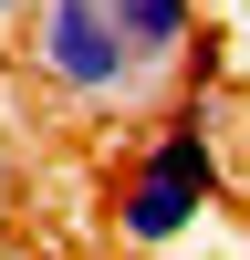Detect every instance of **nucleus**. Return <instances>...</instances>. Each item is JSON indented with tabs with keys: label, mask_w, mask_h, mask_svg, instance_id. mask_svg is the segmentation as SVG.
Masks as SVG:
<instances>
[{
	"label": "nucleus",
	"mask_w": 250,
	"mask_h": 260,
	"mask_svg": "<svg viewBox=\"0 0 250 260\" xmlns=\"http://www.w3.org/2000/svg\"><path fill=\"white\" fill-rule=\"evenodd\" d=\"M198 0H42L32 11V73L63 104H136L157 73H177Z\"/></svg>",
	"instance_id": "nucleus-1"
},
{
	"label": "nucleus",
	"mask_w": 250,
	"mask_h": 260,
	"mask_svg": "<svg viewBox=\"0 0 250 260\" xmlns=\"http://www.w3.org/2000/svg\"><path fill=\"white\" fill-rule=\"evenodd\" d=\"M219 187H229V167H219V104H177V115L146 136V156L125 167V187H115V240L136 250V260H167L177 240H198L208 219H219Z\"/></svg>",
	"instance_id": "nucleus-2"
},
{
	"label": "nucleus",
	"mask_w": 250,
	"mask_h": 260,
	"mask_svg": "<svg viewBox=\"0 0 250 260\" xmlns=\"http://www.w3.org/2000/svg\"><path fill=\"white\" fill-rule=\"evenodd\" d=\"M11 229H21V167H11V146H0V250H11Z\"/></svg>",
	"instance_id": "nucleus-3"
},
{
	"label": "nucleus",
	"mask_w": 250,
	"mask_h": 260,
	"mask_svg": "<svg viewBox=\"0 0 250 260\" xmlns=\"http://www.w3.org/2000/svg\"><path fill=\"white\" fill-rule=\"evenodd\" d=\"M21 11H42V0H0V21H21Z\"/></svg>",
	"instance_id": "nucleus-4"
},
{
	"label": "nucleus",
	"mask_w": 250,
	"mask_h": 260,
	"mask_svg": "<svg viewBox=\"0 0 250 260\" xmlns=\"http://www.w3.org/2000/svg\"><path fill=\"white\" fill-rule=\"evenodd\" d=\"M0 260H52V250H0Z\"/></svg>",
	"instance_id": "nucleus-5"
}]
</instances>
